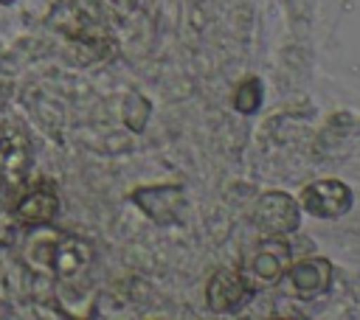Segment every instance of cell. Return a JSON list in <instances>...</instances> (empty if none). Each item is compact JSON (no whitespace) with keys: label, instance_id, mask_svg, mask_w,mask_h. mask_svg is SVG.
I'll list each match as a JSON object with an SVG mask.
<instances>
[{"label":"cell","instance_id":"6da1fadb","mask_svg":"<svg viewBox=\"0 0 360 320\" xmlns=\"http://www.w3.org/2000/svg\"><path fill=\"white\" fill-rule=\"evenodd\" d=\"M304 205L321 219H338L352 208V191L338 180H321L304 191Z\"/></svg>","mask_w":360,"mask_h":320},{"label":"cell","instance_id":"7a4b0ae2","mask_svg":"<svg viewBox=\"0 0 360 320\" xmlns=\"http://www.w3.org/2000/svg\"><path fill=\"white\" fill-rule=\"evenodd\" d=\"M253 219L264 233H290L298 225V205L292 202V196L281 191H270L259 199Z\"/></svg>","mask_w":360,"mask_h":320},{"label":"cell","instance_id":"3957f363","mask_svg":"<svg viewBox=\"0 0 360 320\" xmlns=\"http://www.w3.org/2000/svg\"><path fill=\"white\" fill-rule=\"evenodd\" d=\"M0 166L3 174L11 182H22L31 166V146L25 132L17 124H3L0 126Z\"/></svg>","mask_w":360,"mask_h":320},{"label":"cell","instance_id":"277c9868","mask_svg":"<svg viewBox=\"0 0 360 320\" xmlns=\"http://www.w3.org/2000/svg\"><path fill=\"white\" fill-rule=\"evenodd\" d=\"M250 298V289H248V281L233 272V269H222L211 278L208 284V303L214 312H233L239 309L245 300Z\"/></svg>","mask_w":360,"mask_h":320},{"label":"cell","instance_id":"5b68a950","mask_svg":"<svg viewBox=\"0 0 360 320\" xmlns=\"http://www.w3.org/2000/svg\"><path fill=\"white\" fill-rule=\"evenodd\" d=\"M56 208H59L56 194H53L48 185H37V188L25 191V194L17 199L14 213H17V219L25 222V225H42V222L53 219Z\"/></svg>","mask_w":360,"mask_h":320},{"label":"cell","instance_id":"8992f818","mask_svg":"<svg viewBox=\"0 0 360 320\" xmlns=\"http://www.w3.org/2000/svg\"><path fill=\"white\" fill-rule=\"evenodd\" d=\"M332 278V264L326 258H304L290 267V281L298 292H321Z\"/></svg>","mask_w":360,"mask_h":320},{"label":"cell","instance_id":"52a82bcc","mask_svg":"<svg viewBox=\"0 0 360 320\" xmlns=\"http://www.w3.org/2000/svg\"><path fill=\"white\" fill-rule=\"evenodd\" d=\"M87 247L79 241H59L51 247V267L56 275H73L87 261Z\"/></svg>","mask_w":360,"mask_h":320},{"label":"cell","instance_id":"ba28073f","mask_svg":"<svg viewBox=\"0 0 360 320\" xmlns=\"http://www.w3.org/2000/svg\"><path fill=\"white\" fill-rule=\"evenodd\" d=\"M259 104H262V84H259L256 79H250V81H245V84L239 87V93H236V107H239L242 112H253Z\"/></svg>","mask_w":360,"mask_h":320},{"label":"cell","instance_id":"9c48e42d","mask_svg":"<svg viewBox=\"0 0 360 320\" xmlns=\"http://www.w3.org/2000/svg\"><path fill=\"white\" fill-rule=\"evenodd\" d=\"M253 272H256L262 281H276V278L281 275V264H278V258H276V255L262 253V255L253 261Z\"/></svg>","mask_w":360,"mask_h":320},{"label":"cell","instance_id":"30bf717a","mask_svg":"<svg viewBox=\"0 0 360 320\" xmlns=\"http://www.w3.org/2000/svg\"><path fill=\"white\" fill-rule=\"evenodd\" d=\"M0 3H14V0H0Z\"/></svg>","mask_w":360,"mask_h":320}]
</instances>
